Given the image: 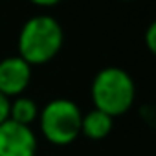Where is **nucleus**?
<instances>
[{"label":"nucleus","instance_id":"1","mask_svg":"<svg viewBox=\"0 0 156 156\" xmlns=\"http://www.w3.org/2000/svg\"><path fill=\"white\" fill-rule=\"evenodd\" d=\"M64 44V30L61 22L46 13L30 17L17 35V55L31 68L51 62Z\"/></svg>","mask_w":156,"mask_h":156},{"label":"nucleus","instance_id":"2","mask_svg":"<svg viewBox=\"0 0 156 156\" xmlns=\"http://www.w3.org/2000/svg\"><path fill=\"white\" fill-rule=\"evenodd\" d=\"M90 101L96 110L112 119L127 114L136 101V83L132 75L119 66L101 68L90 83Z\"/></svg>","mask_w":156,"mask_h":156},{"label":"nucleus","instance_id":"3","mask_svg":"<svg viewBox=\"0 0 156 156\" xmlns=\"http://www.w3.org/2000/svg\"><path fill=\"white\" fill-rule=\"evenodd\" d=\"M83 110L73 99L53 98L46 101L39 110V132L41 136L55 145L66 147L81 136Z\"/></svg>","mask_w":156,"mask_h":156},{"label":"nucleus","instance_id":"4","mask_svg":"<svg viewBox=\"0 0 156 156\" xmlns=\"http://www.w3.org/2000/svg\"><path fill=\"white\" fill-rule=\"evenodd\" d=\"M39 136L33 127L11 119L0 125V156H37Z\"/></svg>","mask_w":156,"mask_h":156},{"label":"nucleus","instance_id":"5","mask_svg":"<svg viewBox=\"0 0 156 156\" xmlns=\"http://www.w3.org/2000/svg\"><path fill=\"white\" fill-rule=\"evenodd\" d=\"M31 77L33 68L17 53L0 59V94L8 99L24 96L31 85Z\"/></svg>","mask_w":156,"mask_h":156},{"label":"nucleus","instance_id":"6","mask_svg":"<svg viewBox=\"0 0 156 156\" xmlns=\"http://www.w3.org/2000/svg\"><path fill=\"white\" fill-rule=\"evenodd\" d=\"M114 129V119L110 116H107L105 112L101 110H88L83 114V119H81V134L88 140H94V141H99V140H105L110 136Z\"/></svg>","mask_w":156,"mask_h":156},{"label":"nucleus","instance_id":"7","mask_svg":"<svg viewBox=\"0 0 156 156\" xmlns=\"http://www.w3.org/2000/svg\"><path fill=\"white\" fill-rule=\"evenodd\" d=\"M39 103L30 98V96H19L15 99H11L9 103V119L19 123V125H26V127H31L33 123H37V118H39Z\"/></svg>","mask_w":156,"mask_h":156},{"label":"nucleus","instance_id":"8","mask_svg":"<svg viewBox=\"0 0 156 156\" xmlns=\"http://www.w3.org/2000/svg\"><path fill=\"white\" fill-rule=\"evenodd\" d=\"M145 44L151 53L156 51V22H151L149 28L145 30Z\"/></svg>","mask_w":156,"mask_h":156},{"label":"nucleus","instance_id":"9","mask_svg":"<svg viewBox=\"0 0 156 156\" xmlns=\"http://www.w3.org/2000/svg\"><path fill=\"white\" fill-rule=\"evenodd\" d=\"M9 103L11 99H8L4 94H0V125L9 119Z\"/></svg>","mask_w":156,"mask_h":156},{"label":"nucleus","instance_id":"10","mask_svg":"<svg viewBox=\"0 0 156 156\" xmlns=\"http://www.w3.org/2000/svg\"><path fill=\"white\" fill-rule=\"evenodd\" d=\"M57 4H59L57 0H35L33 2V6L39 9H50V8H55Z\"/></svg>","mask_w":156,"mask_h":156}]
</instances>
